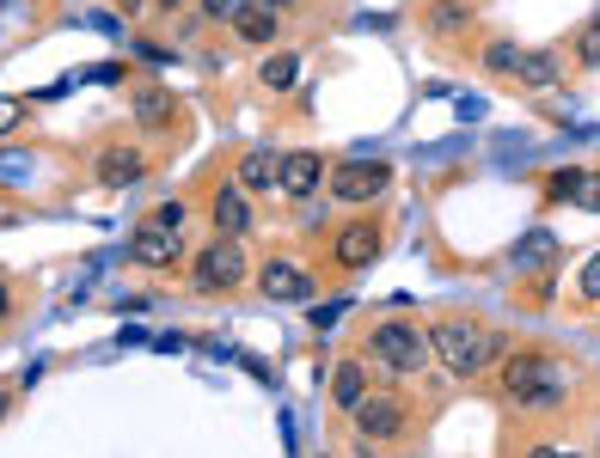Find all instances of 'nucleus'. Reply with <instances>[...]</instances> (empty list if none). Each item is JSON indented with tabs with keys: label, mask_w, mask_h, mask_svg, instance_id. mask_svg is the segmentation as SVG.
Segmentation results:
<instances>
[{
	"label": "nucleus",
	"mask_w": 600,
	"mask_h": 458,
	"mask_svg": "<svg viewBox=\"0 0 600 458\" xmlns=\"http://www.w3.org/2000/svg\"><path fill=\"white\" fill-rule=\"evenodd\" d=\"M276 166H282V153L252 147V153H240V166H233V183H240L245 196H270V190H276Z\"/></svg>",
	"instance_id": "12"
},
{
	"label": "nucleus",
	"mask_w": 600,
	"mask_h": 458,
	"mask_svg": "<svg viewBox=\"0 0 600 458\" xmlns=\"http://www.w3.org/2000/svg\"><path fill=\"white\" fill-rule=\"evenodd\" d=\"M576 183H582V171H576V166H558V171H551V183H546V196H551V202H576Z\"/></svg>",
	"instance_id": "22"
},
{
	"label": "nucleus",
	"mask_w": 600,
	"mask_h": 458,
	"mask_svg": "<svg viewBox=\"0 0 600 458\" xmlns=\"http://www.w3.org/2000/svg\"><path fill=\"white\" fill-rule=\"evenodd\" d=\"M344 312H349V300H331V306H319V312H313V330H337V324H344Z\"/></svg>",
	"instance_id": "26"
},
{
	"label": "nucleus",
	"mask_w": 600,
	"mask_h": 458,
	"mask_svg": "<svg viewBox=\"0 0 600 458\" xmlns=\"http://www.w3.org/2000/svg\"><path fill=\"white\" fill-rule=\"evenodd\" d=\"M576 55H582V67H600V13H594V25L582 31V43H576Z\"/></svg>",
	"instance_id": "25"
},
{
	"label": "nucleus",
	"mask_w": 600,
	"mask_h": 458,
	"mask_svg": "<svg viewBox=\"0 0 600 458\" xmlns=\"http://www.w3.org/2000/svg\"><path fill=\"white\" fill-rule=\"evenodd\" d=\"M515 79H520V86H534V92H546V86H558V62H551V55H539V50H520Z\"/></svg>",
	"instance_id": "20"
},
{
	"label": "nucleus",
	"mask_w": 600,
	"mask_h": 458,
	"mask_svg": "<svg viewBox=\"0 0 600 458\" xmlns=\"http://www.w3.org/2000/svg\"><path fill=\"white\" fill-rule=\"evenodd\" d=\"M19 123H25V105H13V98H0V141H7V135H13Z\"/></svg>",
	"instance_id": "29"
},
{
	"label": "nucleus",
	"mask_w": 600,
	"mask_h": 458,
	"mask_svg": "<svg viewBox=\"0 0 600 458\" xmlns=\"http://www.w3.org/2000/svg\"><path fill=\"white\" fill-rule=\"evenodd\" d=\"M484 67H491V74H515L520 50H515V43H484Z\"/></svg>",
	"instance_id": "21"
},
{
	"label": "nucleus",
	"mask_w": 600,
	"mask_h": 458,
	"mask_svg": "<svg viewBox=\"0 0 600 458\" xmlns=\"http://www.w3.org/2000/svg\"><path fill=\"white\" fill-rule=\"evenodd\" d=\"M423 361H429V337L417 324L387 318V324L368 330V373H380V380H411Z\"/></svg>",
	"instance_id": "3"
},
{
	"label": "nucleus",
	"mask_w": 600,
	"mask_h": 458,
	"mask_svg": "<svg viewBox=\"0 0 600 458\" xmlns=\"http://www.w3.org/2000/svg\"><path fill=\"white\" fill-rule=\"evenodd\" d=\"M7 409H13V397H7V392H0V422H7Z\"/></svg>",
	"instance_id": "35"
},
{
	"label": "nucleus",
	"mask_w": 600,
	"mask_h": 458,
	"mask_svg": "<svg viewBox=\"0 0 600 458\" xmlns=\"http://www.w3.org/2000/svg\"><path fill=\"white\" fill-rule=\"evenodd\" d=\"M31 171V159L25 153H0V183H19Z\"/></svg>",
	"instance_id": "27"
},
{
	"label": "nucleus",
	"mask_w": 600,
	"mask_h": 458,
	"mask_svg": "<svg viewBox=\"0 0 600 458\" xmlns=\"http://www.w3.org/2000/svg\"><path fill=\"white\" fill-rule=\"evenodd\" d=\"M154 221H166V226H185V202H166V209H154Z\"/></svg>",
	"instance_id": "31"
},
{
	"label": "nucleus",
	"mask_w": 600,
	"mask_h": 458,
	"mask_svg": "<svg viewBox=\"0 0 600 458\" xmlns=\"http://www.w3.org/2000/svg\"><path fill=\"white\" fill-rule=\"evenodd\" d=\"M7 312H13V294H7V281H0V324H7Z\"/></svg>",
	"instance_id": "33"
},
{
	"label": "nucleus",
	"mask_w": 600,
	"mask_h": 458,
	"mask_svg": "<svg viewBox=\"0 0 600 458\" xmlns=\"http://www.w3.org/2000/svg\"><path fill=\"white\" fill-rule=\"evenodd\" d=\"M257 79H264V92H276V98H282V92H294V79H301V55H294V50L270 55V62L257 67Z\"/></svg>",
	"instance_id": "19"
},
{
	"label": "nucleus",
	"mask_w": 600,
	"mask_h": 458,
	"mask_svg": "<svg viewBox=\"0 0 600 458\" xmlns=\"http://www.w3.org/2000/svg\"><path fill=\"white\" fill-rule=\"evenodd\" d=\"M325 190H331L344 209H356V202H373L392 190V166L387 159H356L349 153L344 166H331V178H325Z\"/></svg>",
	"instance_id": "5"
},
{
	"label": "nucleus",
	"mask_w": 600,
	"mask_h": 458,
	"mask_svg": "<svg viewBox=\"0 0 600 458\" xmlns=\"http://www.w3.org/2000/svg\"><path fill=\"white\" fill-rule=\"evenodd\" d=\"M93 31H105V38H123V19H110V13H98V19H93Z\"/></svg>",
	"instance_id": "32"
},
{
	"label": "nucleus",
	"mask_w": 600,
	"mask_h": 458,
	"mask_svg": "<svg viewBox=\"0 0 600 458\" xmlns=\"http://www.w3.org/2000/svg\"><path fill=\"white\" fill-rule=\"evenodd\" d=\"M264 7H276V13H288V7H294V0H264Z\"/></svg>",
	"instance_id": "34"
},
{
	"label": "nucleus",
	"mask_w": 600,
	"mask_h": 458,
	"mask_svg": "<svg viewBox=\"0 0 600 458\" xmlns=\"http://www.w3.org/2000/svg\"><path fill=\"white\" fill-rule=\"evenodd\" d=\"M240 7H252V0H202V19H240Z\"/></svg>",
	"instance_id": "28"
},
{
	"label": "nucleus",
	"mask_w": 600,
	"mask_h": 458,
	"mask_svg": "<svg viewBox=\"0 0 600 458\" xmlns=\"http://www.w3.org/2000/svg\"><path fill=\"white\" fill-rule=\"evenodd\" d=\"M576 288H582V300H588V306H600V251L582 263V281H576Z\"/></svg>",
	"instance_id": "23"
},
{
	"label": "nucleus",
	"mask_w": 600,
	"mask_h": 458,
	"mask_svg": "<svg viewBox=\"0 0 600 458\" xmlns=\"http://www.w3.org/2000/svg\"><path fill=\"white\" fill-rule=\"evenodd\" d=\"M503 397L515 409L546 416V409H558L564 397H570V366H558L551 354H515V361L503 366Z\"/></svg>",
	"instance_id": "2"
},
{
	"label": "nucleus",
	"mask_w": 600,
	"mask_h": 458,
	"mask_svg": "<svg viewBox=\"0 0 600 458\" xmlns=\"http://www.w3.org/2000/svg\"><path fill=\"white\" fill-rule=\"evenodd\" d=\"M135 263H141V269H166V263L178 257V226H166V221H154V214H147L141 226H135Z\"/></svg>",
	"instance_id": "10"
},
{
	"label": "nucleus",
	"mask_w": 600,
	"mask_h": 458,
	"mask_svg": "<svg viewBox=\"0 0 600 458\" xmlns=\"http://www.w3.org/2000/svg\"><path fill=\"white\" fill-rule=\"evenodd\" d=\"M257 294L276 306H307L313 300V275L301 269L294 257H270L264 269H257Z\"/></svg>",
	"instance_id": "6"
},
{
	"label": "nucleus",
	"mask_w": 600,
	"mask_h": 458,
	"mask_svg": "<svg viewBox=\"0 0 600 458\" xmlns=\"http://www.w3.org/2000/svg\"><path fill=\"white\" fill-rule=\"evenodd\" d=\"M93 178L105 183V190H129L135 178H147V153L141 147H105V153L93 159Z\"/></svg>",
	"instance_id": "11"
},
{
	"label": "nucleus",
	"mask_w": 600,
	"mask_h": 458,
	"mask_svg": "<svg viewBox=\"0 0 600 458\" xmlns=\"http://www.w3.org/2000/svg\"><path fill=\"white\" fill-rule=\"evenodd\" d=\"M81 79H98V86H117V79H123V62H98V67H86Z\"/></svg>",
	"instance_id": "30"
},
{
	"label": "nucleus",
	"mask_w": 600,
	"mask_h": 458,
	"mask_svg": "<svg viewBox=\"0 0 600 458\" xmlns=\"http://www.w3.org/2000/svg\"><path fill=\"white\" fill-rule=\"evenodd\" d=\"M172 7H185V0H160V13H172Z\"/></svg>",
	"instance_id": "36"
},
{
	"label": "nucleus",
	"mask_w": 600,
	"mask_h": 458,
	"mask_svg": "<svg viewBox=\"0 0 600 458\" xmlns=\"http://www.w3.org/2000/svg\"><path fill=\"white\" fill-rule=\"evenodd\" d=\"M331 178V166H325V153H282V166H276V190L282 196H294V202H307L319 183Z\"/></svg>",
	"instance_id": "9"
},
{
	"label": "nucleus",
	"mask_w": 600,
	"mask_h": 458,
	"mask_svg": "<svg viewBox=\"0 0 600 458\" xmlns=\"http://www.w3.org/2000/svg\"><path fill=\"white\" fill-rule=\"evenodd\" d=\"M245 275H252V257H245V245L233 233H221L209 251H197V294H240Z\"/></svg>",
	"instance_id": "4"
},
{
	"label": "nucleus",
	"mask_w": 600,
	"mask_h": 458,
	"mask_svg": "<svg viewBox=\"0 0 600 458\" xmlns=\"http://www.w3.org/2000/svg\"><path fill=\"white\" fill-rule=\"evenodd\" d=\"M356 428H361V440L387 446V440H399V434L411 428V409H404L399 397H361V409H356Z\"/></svg>",
	"instance_id": "8"
},
{
	"label": "nucleus",
	"mask_w": 600,
	"mask_h": 458,
	"mask_svg": "<svg viewBox=\"0 0 600 458\" xmlns=\"http://www.w3.org/2000/svg\"><path fill=\"white\" fill-rule=\"evenodd\" d=\"M429 354L441 361V373L478 380L491 361H503V330L472 324V318H441V324H429Z\"/></svg>",
	"instance_id": "1"
},
{
	"label": "nucleus",
	"mask_w": 600,
	"mask_h": 458,
	"mask_svg": "<svg viewBox=\"0 0 600 458\" xmlns=\"http://www.w3.org/2000/svg\"><path fill=\"white\" fill-rule=\"evenodd\" d=\"M361 397H368V361H337V373H331V409H337V416H356Z\"/></svg>",
	"instance_id": "13"
},
{
	"label": "nucleus",
	"mask_w": 600,
	"mask_h": 458,
	"mask_svg": "<svg viewBox=\"0 0 600 458\" xmlns=\"http://www.w3.org/2000/svg\"><path fill=\"white\" fill-rule=\"evenodd\" d=\"M214 226H221V233H233V238H245L252 233V202H245V190L240 183H221V190H214Z\"/></svg>",
	"instance_id": "14"
},
{
	"label": "nucleus",
	"mask_w": 600,
	"mask_h": 458,
	"mask_svg": "<svg viewBox=\"0 0 600 458\" xmlns=\"http://www.w3.org/2000/svg\"><path fill=\"white\" fill-rule=\"evenodd\" d=\"M551 257H558V238H551V226H534V233L508 251V269L527 275V269H539V263H551Z\"/></svg>",
	"instance_id": "17"
},
{
	"label": "nucleus",
	"mask_w": 600,
	"mask_h": 458,
	"mask_svg": "<svg viewBox=\"0 0 600 458\" xmlns=\"http://www.w3.org/2000/svg\"><path fill=\"white\" fill-rule=\"evenodd\" d=\"M576 209L600 214V178H594V171H582V183H576Z\"/></svg>",
	"instance_id": "24"
},
{
	"label": "nucleus",
	"mask_w": 600,
	"mask_h": 458,
	"mask_svg": "<svg viewBox=\"0 0 600 458\" xmlns=\"http://www.w3.org/2000/svg\"><path fill=\"white\" fill-rule=\"evenodd\" d=\"M423 31H435V38H460V31H472V7L466 0H429L423 7Z\"/></svg>",
	"instance_id": "16"
},
{
	"label": "nucleus",
	"mask_w": 600,
	"mask_h": 458,
	"mask_svg": "<svg viewBox=\"0 0 600 458\" xmlns=\"http://www.w3.org/2000/svg\"><path fill=\"white\" fill-rule=\"evenodd\" d=\"M135 123H141V129H166V123H172V92L141 86L135 92Z\"/></svg>",
	"instance_id": "18"
},
{
	"label": "nucleus",
	"mask_w": 600,
	"mask_h": 458,
	"mask_svg": "<svg viewBox=\"0 0 600 458\" xmlns=\"http://www.w3.org/2000/svg\"><path fill=\"white\" fill-rule=\"evenodd\" d=\"M233 31H240V43H252V50H264V43H276V31H282V13H276V7H264V0H252V7H240V19H233Z\"/></svg>",
	"instance_id": "15"
},
{
	"label": "nucleus",
	"mask_w": 600,
	"mask_h": 458,
	"mask_svg": "<svg viewBox=\"0 0 600 458\" xmlns=\"http://www.w3.org/2000/svg\"><path fill=\"white\" fill-rule=\"evenodd\" d=\"M387 251V233H380V221H349L344 233L331 238V257L337 269H368L373 257Z\"/></svg>",
	"instance_id": "7"
}]
</instances>
